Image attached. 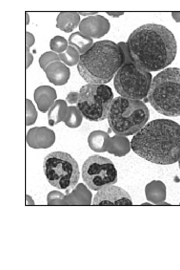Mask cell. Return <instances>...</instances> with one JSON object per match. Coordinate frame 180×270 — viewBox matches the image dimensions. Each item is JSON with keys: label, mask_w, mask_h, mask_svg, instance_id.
Instances as JSON below:
<instances>
[{"label": "cell", "mask_w": 180, "mask_h": 270, "mask_svg": "<svg viewBox=\"0 0 180 270\" xmlns=\"http://www.w3.org/2000/svg\"><path fill=\"white\" fill-rule=\"evenodd\" d=\"M67 104L66 102L62 100L55 101L51 106L48 116L49 120H58L60 116H66L68 112Z\"/></svg>", "instance_id": "ffe728a7"}, {"label": "cell", "mask_w": 180, "mask_h": 270, "mask_svg": "<svg viewBox=\"0 0 180 270\" xmlns=\"http://www.w3.org/2000/svg\"><path fill=\"white\" fill-rule=\"evenodd\" d=\"M172 15L176 22H180V12H172Z\"/></svg>", "instance_id": "4316f807"}, {"label": "cell", "mask_w": 180, "mask_h": 270, "mask_svg": "<svg viewBox=\"0 0 180 270\" xmlns=\"http://www.w3.org/2000/svg\"><path fill=\"white\" fill-rule=\"evenodd\" d=\"M146 198L155 204H168L166 199V186L160 180H152L145 188Z\"/></svg>", "instance_id": "9a60e30c"}, {"label": "cell", "mask_w": 180, "mask_h": 270, "mask_svg": "<svg viewBox=\"0 0 180 270\" xmlns=\"http://www.w3.org/2000/svg\"><path fill=\"white\" fill-rule=\"evenodd\" d=\"M127 48L132 62L150 72L171 64L176 57L177 46L174 34L166 26L147 24L130 34Z\"/></svg>", "instance_id": "6da1fadb"}, {"label": "cell", "mask_w": 180, "mask_h": 270, "mask_svg": "<svg viewBox=\"0 0 180 270\" xmlns=\"http://www.w3.org/2000/svg\"><path fill=\"white\" fill-rule=\"evenodd\" d=\"M82 178L89 188L98 191L117 182V170L108 158L94 154L89 156L82 166Z\"/></svg>", "instance_id": "9c48e42d"}, {"label": "cell", "mask_w": 180, "mask_h": 270, "mask_svg": "<svg viewBox=\"0 0 180 270\" xmlns=\"http://www.w3.org/2000/svg\"><path fill=\"white\" fill-rule=\"evenodd\" d=\"M70 46L74 48L80 55L86 52L93 45V40L80 32L72 33L68 40Z\"/></svg>", "instance_id": "ac0fdd59"}, {"label": "cell", "mask_w": 180, "mask_h": 270, "mask_svg": "<svg viewBox=\"0 0 180 270\" xmlns=\"http://www.w3.org/2000/svg\"><path fill=\"white\" fill-rule=\"evenodd\" d=\"M50 82L55 86H62L68 82L70 77V68L61 61L50 63L44 70Z\"/></svg>", "instance_id": "4fadbf2b"}, {"label": "cell", "mask_w": 180, "mask_h": 270, "mask_svg": "<svg viewBox=\"0 0 180 270\" xmlns=\"http://www.w3.org/2000/svg\"><path fill=\"white\" fill-rule=\"evenodd\" d=\"M78 92H70L66 98V101L70 104H75L78 102Z\"/></svg>", "instance_id": "d4e9b609"}, {"label": "cell", "mask_w": 180, "mask_h": 270, "mask_svg": "<svg viewBox=\"0 0 180 270\" xmlns=\"http://www.w3.org/2000/svg\"><path fill=\"white\" fill-rule=\"evenodd\" d=\"M78 12H62L56 18V27L65 32H72L80 24Z\"/></svg>", "instance_id": "2e32d148"}, {"label": "cell", "mask_w": 180, "mask_h": 270, "mask_svg": "<svg viewBox=\"0 0 180 270\" xmlns=\"http://www.w3.org/2000/svg\"><path fill=\"white\" fill-rule=\"evenodd\" d=\"M106 13L112 17L118 18L122 15L124 12H106Z\"/></svg>", "instance_id": "484cf974"}, {"label": "cell", "mask_w": 180, "mask_h": 270, "mask_svg": "<svg viewBox=\"0 0 180 270\" xmlns=\"http://www.w3.org/2000/svg\"><path fill=\"white\" fill-rule=\"evenodd\" d=\"M96 206H132L129 194L122 188L113 184L106 186L98 191L92 202Z\"/></svg>", "instance_id": "30bf717a"}, {"label": "cell", "mask_w": 180, "mask_h": 270, "mask_svg": "<svg viewBox=\"0 0 180 270\" xmlns=\"http://www.w3.org/2000/svg\"><path fill=\"white\" fill-rule=\"evenodd\" d=\"M107 118L114 132L128 136L137 133L146 125L150 111L140 100L118 96L113 100Z\"/></svg>", "instance_id": "5b68a950"}, {"label": "cell", "mask_w": 180, "mask_h": 270, "mask_svg": "<svg viewBox=\"0 0 180 270\" xmlns=\"http://www.w3.org/2000/svg\"><path fill=\"white\" fill-rule=\"evenodd\" d=\"M57 95L55 90L48 86H42L34 92V100L38 110L46 112L54 104Z\"/></svg>", "instance_id": "5bb4252c"}, {"label": "cell", "mask_w": 180, "mask_h": 270, "mask_svg": "<svg viewBox=\"0 0 180 270\" xmlns=\"http://www.w3.org/2000/svg\"><path fill=\"white\" fill-rule=\"evenodd\" d=\"M55 141L54 132L46 127H34L30 128L26 135L28 145L34 148H46Z\"/></svg>", "instance_id": "7c38bea8"}, {"label": "cell", "mask_w": 180, "mask_h": 270, "mask_svg": "<svg viewBox=\"0 0 180 270\" xmlns=\"http://www.w3.org/2000/svg\"><path fill=\"white\" fill-rule=\"evenodd\" d=\"M44 172L48 182L66 193L74 188L80 178L78 164L69 154L55 151L46 155L44 161Z\"/></svg>", "instance_id": "8992f818"}, {"label": "cell", "mask_w": 180, "mask_h": 270, "mask_svg": "<svg viewBox=\"0 0 180 270\" xmlns=\"http://www.w3.org/2000/svg\"><path fill=\"white\" fill-rule=\"evenodd\" d=\"M60 61L64 64L72 66L78 64L80 59V54L74 48L68 45L66 50L58 54Z\"/></svg>", "instance_id": "d6986e66"}, {"label": "cell", "mask_w": 180, "mask_h": 270, "mask_svg": "<svg viewBox=\"0 0 180 270\" xmlns=\"http://www.w3.org/2000/svg\"><path fill=\"white\" fill-rule=\"evenodd\" d=\"M131 148L152 163L174 164L180 158V124L168 119L152 120L133 136Z\"/></svg>", "instance_id": "7a4b0ae2"}, {"label": "cell", "mask_w": 180, "mask_h": 270, "mask_svg": "<svg viewBox=\"0 0 180 270\" xmlns=\"http://www.w3.org/2000/svg\"><path fill=\"white\" fill-rule=\"evenodd\" d=\"M56 61H60L58 54L52 51L44 52L38 59L39 65L44 71L50 63Z\"/></svg>", "instance_id": "7402d4cb"}, {"label": "cell", "mask_w": 180, "mask_h": 270, "mask_svg": "<svg viewBox=\"0 0 180 270\" xmlns=\"http://www.w3.org/2000/svg\"><path fill=\"white\" fill-rule=\"evenodd\" d=\"M80 32L92 38H99L106 34L110 24L105 17L98 14L83 19L78 25Z\"/></svg>", "instance_id": "8fae6325"}, {"label": "cell", "mask_w": 180, "mask_h": 270, "mask_svg": "<svg viewBox=\"0 0 180 270\" xmlns=\"http://www.w3.org/2000/svg\"><path fill=\"white\" fill-rule=\"evenodd\" d=\"M178 162L179 167H180V158L179 159V160H178Z\"/></svg>", "instance_id": "f546056e"}, {"label": "cell", "mask_w": 180, "mask_h": 270, "mask_svg": "<svg viewBox=\"0 0 180 270\" xmlns=\"http://www.w3.org/2000/svg\"><path fill=\"white\" fill-rule=\"evenodd\" d=\"M26 24L28 25L29 24V22H30V16L28 15V14L27 12H26Z\"/></svg>", "instance_id": "f1b7e54d"}, {"label": "cell", "mask_w": 180, "mask_h": 270, "mask_svg": "<svg viewBox=\"0 0 180 270\" xmlns=\"http://www.w3.org/2000/svg\"><path fill=\"white\" fill-rule=\"evenodd\" d=\"M38 116L37 111L32 102L26 98V124L30 126L34 124Z\"/></svg>", "instance_id": "cb8c5ba5"}, {"label": "cell", "mask_w": 180, "mask_h": 270, "mask_svg": "<svg viewBox=\"0 0 180 270\" xmlns=\"http://www.w3.org/2000/svg\"><path fill=\"white\" fill-rule=\"evenodd\" d=\"M124 61L125 54L120 44L102 40L94 43L80 55L77 68L88 84H104L112 80Z\"/></svg>", "instance_id": "3957f363"}, {"label": "cell", "mask_w": 180, "mask_h": 270, "mask_svg": "<svg viewBox=\"0 0 180 270\" xmlns=\"http://www.w3.org/2000/svg\"><path fill=\"white\" fill-rule=\"evenodd\" d=\"M152 82L150 72L130 62L124 64L117 72L114 86L122 96L140 100L147 96Z\"/></svg>", "instance_id": "ba28073f"}, {"label": "cell", "mask_w": 180, "mask_h": 270, "mask_svg": "<svg viewBox=\"0 0 180 270\" xmlns=\"http://www.w3.org/2000/svg\"><path fill=\"white\" fill-rule=\"evenodd\" d=\"M79 14L82 16L94 15L98 13V12H78Z\"/></svg>", "instance_id": "83f0119b"}, {"label": "cell", "mask_w": 180, "mask_h": 270, "mask_svg": "<svg viewBox=\"0 0 180 270\" xmlns=\"http://www.w3.org/2000/svg\"><path fill=\"white\" fill-rule=\"evenodd\" d=\"M26 69H27L33 62V56L30 52V49L34 44L35 38L34 35L28 32H26Z\"/></svg>", "instance_id": "603a6c76"}, {"label": "cell", "mask_w": 180, "mask_h": 270, "mask_svg": "<svg viewBox=\"0 0 180 270\" xmlns=\"http://www.w3.org/2000/svg\"><path fill=\"white\" fill-rule=\"evenodd\" d=\"M113 100L114 94L109 86L88 84L78 92L76 107L86 120L100 122L108 118Z\"/></svg>", "instance_id": "52a82bcc"}, {"label": "cell", "mask_w": 180, "mask_h": 270, "mask_svg": "<svg viewBox=\"0 0 180 270\" xmlns=\"http://www.w3.org/2000/svg\"><path fill=\"white\" fill-rule=\"evenodd\" d=\"M50 46L52 50L60 54L66 50L68 42L64 37L56 36L50 40Z\"/></svg>", "instance_id": "44dd1931"}, {"label": "cell", "mask_w": 180, "mask_h": 270, "mask_svg": "<svg viewBox=\"0 0 180 270\" xmlns=\"http://www.w3.org/2000/svg\"><path fill=\"white\" fill-rule=\"evenodd\" d=\"M148 102L158 113L166 116H180V68H168L152 79Z\"/></svg>", "instance_id": "277c9868"}, {"label": "cell", "mask_w": 180, "mask_h": 270, "mask_svg": "<svg viewBox=\"0 0 180 270\" xmlns=\"http://www.w3.org/2000/svg\"><path fill=\"white\" fill-rule=\"evenodd\" d=\"M109 138L108 134L102 130H94L90 133L88 138L90 148L96 152L107 150L106 145Z\"/></svg>", "instance_id": "e0dca14e"}]
</instances>
